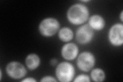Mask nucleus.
Masks as SVG:
<instances>
[{
    "mask_svg": "<svg viewBox=\"0 0 123 82\" xmlns=\"http://www.w3.org/2000/svg\"><path fill=\"white\" fill-rule=\"evenodd\" d=\"M120 19H121V21H122V22H123V11L122 10V11H121V14H120Z\"/></svg>",
    "mask_w": 123,
    "mask_h": 82,
    "instance_id": "nucleus-17",
    "label": "nucleus"
},
{
    "mask_svg": "<svg viewBox=\"0 0 123 82\" xmlns=\"http://www.w3.org/2000/svg\"><path fill=\"white\" fill-rule=\"evenodd\" d=\"M82 2H90V1H88V0H87V1H82Z\"/></svg>",
    "mask_w": 123,
    "mask_h": 82,
    "instance_id": "nucleus-18",
    "label": "nucleus"
},
{
    "mask_svg": "<svg viewBox=\"0 0 123 82\" xmlns=\"http://www.w3.org/2000/svg\"><path fill=\"white\" fill-rule=\"evenodd\" d=\"M41 60L37 54L30 53L25 58V64L29 70H34L37 69L40 65Z\"/></svg>",
    "mask_w": 123,
    "mask_h": 82,
    "instance_id": "nucleus-10",
    "label": "nucleus"
},
{
    "mask_svg": "<svg viewBox=\"0 0 123 82\" xmlns=\"http://www.w3.org/2000/svg\"><path fill=\"white\" fill-rule=\"evenodd\" d=\"M58 37L61 41L68 43L74 38V33L71 28L67 27H64L59 30Z\"/></svg>",
    "mask_w": 123,
    "mask_h": 82,
    "instance_id": "nucleus-11",
    "label": "nucleus"
},
{
    "mask_svg": "<svg viewBox=\"0 0 123 82\" xmlns=\"http://www.w3.org/2000/svg\"><path fill=\"white\" fill-rule=\"evenodd\" d=\"M95 64V56L93 53L89 51H84L80 53L77 58V66L81 71L84 72L90 71Z\"/></svg>",
    "mask_w": 123,
    "mask_h": 82,
    "instance_id": "nucleus-4",
    "label": "nucleus"
},
{
    "mask_svg": "<svg viewBox=\"0 0 123 82\" xmlns=\"http://www.w3.org/2000/svg\"><path fill=\"white\" fill-rule=\"evenodd\" d=\"M57 63H58V61L55 58H52V59H51L50 61V65L52 66H56Z\"/></svg>",
    "mask_w": 123,
    "mask_h": 82,
    "instance_id": "nucleus-16",
    "label": "nucleus"
},
{
    "mask_svg": "<svg viewBox=\"0 0 123 82\" xmlns=\"http://www.w3.org/2000/svg\"><path fill=\"white\" fill-rule=\"evenodd\" d=\"M94 30L88 24L80 26L75 33L76 41L79 44L85 45L90 43L94 38Z\"/></svg>",
    "mask_w": 123,
    "mask_h": 82,
    "instance_id": "nucleus-7",
    "label": "nucleus"
},
{
    "mask_svg": "<svg viewBox=\"0 0 123 82\" xmlns=\"http://www.w3.org/2000/svg\"><path fill=\"white\" fill-rule=\"evenodd\" d=\"M59 21L53 18L43 19L38 26V30L41 35L45 37H50L55 35L60 30Z\"/></svg>",
    "mask_w": 123,
    "mask_h": 82,
    "instance_id": "nucleus-2",
    "label": "nucleus"
},
{
    "mask_svg": "<svg viewBox=\"0 0 123 82\" xmlns=\"http://www.w3.org/2000/svg\"><path fill=\"white\" fill-rule=\"evenodd\" d=\"M89 16L88 7L82 4H75L69 7L67 12V18L71 24L79 25L85 23Z\"/></svg>",
    "mask_w": 123,
    "mask_h": 82,
    "instance_id": "nucleus-1",
    "label": "nucleus"
},
{
    "mask_svg": "<svg viewBox=\"0 0 123 82\" xmlns=\"http://www.w3.org/2000/svg\"><path fill=\"white\" fill-rule=\"evenodd\" d=\"M105 21L101 15L98 14L92 15L89 18L88 25L93 30L100 31L105 26Z\"/></svg>",
    "mask_w": 123,
    "mask_h": 82,
    "instance_id": "nucleus-9",
    "label": "nucleus"
},
{
    "mask_svg": "<svg viewBox=\"0 0 123 82\" xmlns=\"http://www.w3.org/2000/svg\"><path fill=\"white\" fill-rule=\"evenodd\" d=\"M40 81L43 82H56L57 81L55 77H53L50 76H46L42 77V79L40 80Z\"/></svg>",
    "mask_w": 123,
    "mask_h": 82,
    "instance_id": "nucleus-14",
    "label": "nucleus"
},
{
    "mask_svg": "<svg viewBox=\"0 0 123 82\" xmlns=\"http://www.w3.org/2000/svg\"><path fill=\"white\" fill-rule=\"evenodd\" d=\"M55 75L60 82H71L74 79L75 75L74 66L67 62H61L56 66Z\"/></svg>",
    "mask_w": 123,
    "mask_h": 82,
    "instance_id": "nucleus-3",
    "label": "nucleus"
},
{
    "mask_svg": "<svg viewBox=\"0 0 123 82\" xmlns=\"http://www.w3.org/2000/svg\"><path fill=\"white\" fill-rule=\"evenodd\" d=\"M79 50L78 46L74 43H67L61 49V55L64 59L72 61L78 56Z\"/></svg>",
    "mask_w": 123,
    "mask_h": 82,
    "instance_id": "nucleus-8",
    "label": "nucleus"
},
{
    "mask_svg": "<svg viewBox=\"0 0 123 82\" xmlns=\"http://www.w3.org/2000/svg\"><path fill=\"white\" fill-rule=\"evenodd\" d=\"M90 76L92 81L96 82H103L106 77L104 71L102 69L98 68L92 69L91 71Z\"/></svg>",
    "mask_w": 123,
    "mask_h": 82,
    "instance_id": "nucleus-12",
    "label": "nucleus"
},
{
    "mask_svg": "<svg viewBox=\"0 0 123 82\" xmlns=\"http://www.w3.org/2000/svg\"><path fill=\"white\" fill-rule=\"evenodd\" d=\"M91 81L90 77L87 75L81 74L77 76L74 82H90Z\"/></svg>",
    "mask_w": 123,
    "mask_h": 82,
    "instance_id": "nucleus-13",
    "label": "nucleus"
},
{
    "mask_svg": "<svg viewBox=\"0 0 123 82\" xmlns=\"http://www.w3.org/2000/svg\"><path fill=\"white\" fill-rule=\"evenodd\" d=\"M108 40L110 44L115 47L122 46L123 44V25L116 23L111 26L108 32Z\"/></svg>",
    "mask_w": 123,
    "mask_h": 82,
    "instance_id": "nucleus-6",
    "label": "nucleus"
},
{
    "mask_svg": "<svg viewBox=\"0 0 123 82\" xmlns=\"http://www.w3.org/2000/svg\"><path fill=\"white\" fill-rule=\"evenodd\" d=\"M21 82H37V81L33 77H26V78H25V79H24L23 80H22L21 81Z\"/></svg>",
    "mask_w": 123,
    "mask_h": 82,
    "instance_id": "nucleus-15",
    "label": "nucleus"
},
{
    "mask_svg": "<svg viewBox=\"0 0 123 82\" xmlns=\"http://www.w3.org/2000/svg\"><path fill=\"white\" fill-rule=\"evenodd\" d=\"M6 71L11 79L20 80L24 77L27 74V70L24 65L18 62H11L7 64Z\"/></svg>",
    "mask_w": 123,
    "mask_h": 82,
    "instance_id": "nucleus-5",
    "label": "nucleus"
}]
</instances>
